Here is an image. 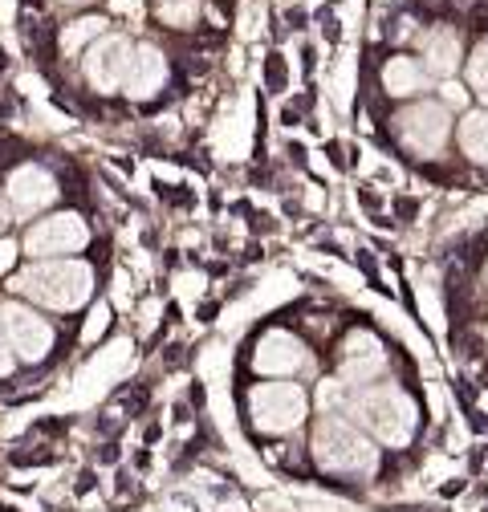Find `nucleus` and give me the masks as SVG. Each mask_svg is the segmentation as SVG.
<instances>
[{"instance_id": "nucleus-1", "label": "nucleus", "mask_w": 488, "mask_h": 512, "mask_svg": "<svg viewBox=\"0 0 488 512\" xmlns=\"http://www.w3.org/2000/svg\"><path fill=\"white\" fill-rule=\"evenodd\" d=\"M366 431H371L379 443L387 447H407V439L415 435V403L391 387V382H379V387H362L358 395H350L346 407Z\"/></svg>"}, {"instance_id": "nucleus-2", "label": "nucleus", "mask_w": 488, "mask_h": 512, "mask_svg": "<svg viewBox=\"0 0 488 512\" xmlns=\"http://www.w3.org/2000/svg\"><path fill=\"white\" fill-rule=\"evenodd\" d=\"M314 460L334 476H371L379 464V452L354 423L338 415H322L314 427Z\"/></svg>"}, {"instance_id": "nucleus-3", "label": "nucleus", "mask_w": 488, "mask_h": 512, "mask_svg": "<svg viewBox=\"0 0 488 512\" xmlns=\"http://www.w3.org/2000/svg\"><path fill=\"white\" fill-rule=\"evenodd\" d=\"M90 269L78 265V261H66V265H33L25 269L21 277H13V293H25L49 309H78L86 297H90Z\"/></svg>"}, {"instance_id": "nucleus-4", "label": "nucleus", "mask_w": 488, "mask_h": 512, "mask_svg": "<svg viewBox=\"0 0 488 512\" xmlns=\"http://www.w3.org/2000/svg\"><path fill=\"white\" fill-rule=\"evenodd\" d=\"M395 131H399V143L407 151L432 159L444 151V143L452 135V122H448V110L440 102H415L395 118Z\"/></svg>"}, {"instance_id": "nucleus-5", "label": "nucleus", "mask_w": 488, "mask_h": 512, "mask_svg": "<svg viewBox=\"0 0 488 512\" xmlns=\"http://www.w3.org/2000/svg\"><path fill=\"white\" fill-rule=\"evenodd\" d=\"M253 423L269 435H285L305 419V391L297 382H265L249 395Z\"/></svg>"}, {"instance_id": "nucleus-6", "label": "nucleus", "mask_w": 488, "mask_h": 512, "mask_svg": "<svg viewBox=\"0 0 488 512\" xmlns=\"http://www.w3.org/2000/svg\"><path fill=\"white\" fill-rule=\"evenodd\" d=\"M0 330L9 334V346L25 358V362H41L53 346V330L45 317H37L33 309L21 305H0Z\"/></svg>"}, {"instance_id": "nucleus-7", "label": "nucleus", "mask_w": 488, "mask_h": 512, "mask_svg": "<svg viewBox=\"0 0 488 512\" xmlns=\"http://www.w3.org/2000/svg\"><path fill=\"white\" fill-rule=\"evenodd\" d=\"M86 240H90L86 224L66 212V216L37 220L25 236V248H29V256H57V252H78Z\"/></svg>"}, {"instance_id": "nucleus-8", "label": "nucleus", "mask_w": 488, "mask_h": 512, "mask_svg": "<svg viewBox=\"0 0 488 512\" xmlns=\"http://www.w3.org/2000/svg\"><path fill=\"white\" fill-rule=\"evenodd\" d=\"M387 366V350L375 334H366V330H354L346 342H342V354H338V370L342 378L350 382V387H366L375 374H383Z\"/></svg>"}, {"instance_id": "nucleus-9", "label": "nucleus", "mask_w": 488, "mask_h": 512, "mask_svg": "<svg viewBox=\"0 0 488 512\" xmlns=\"http://www.w3.org/2000/svg\"><path fill=\"white\" fill-rule=\"evenodd\" d=\"M131 45L122 41V37H106L102 45L90 49V61H86V74L98 90H114L118 82H127L131 74Z\"/></svg>"}, {"instance_id": "nucleus-10", "label": "nucleus", "mask_w": 488, "mask_h": 512, "mask_svg": "<svg viewBox=\"0 0 488 512\" xmlns=\"http://www.w3.org/2000/svg\"><path fill=\"white\" fill-rule=\"evenodd\" d=\"M9 200H13L17 216H33V212H41V208H49L57 200V183L41 167H21L9 179Z\"/></svg>"}, {"instance_id": "nucleus-11", "label": "nucleus", "mask_w": 488, "mask_h": 512, "mask_svg": "<svg viewBox=\"0 0 488 512\" xmlns=\"http://www.w3.org/2000/svg\"><path fill=\"white\" fill-rule=\"evenodd\" d=\"M253 366L261 374H293L305 366V346L285 334V330H269L261 342H257V354H253Z\"/></svg>"}, {"instance_id": "nucleus-12", "label": "nucleus", "mask_w": 488, "mask_h": 512, "mask_svg": "<svg viewBox=\"0 0 488 512\" xmlns=\"http://www.w3.org/2000/svg\"><path fill=\"white\" fill-rule=\"evenodd\" d=\"M423 66L436 78H452L460 66V37L452 29H432L423 37Z\"/></svg>"}, {"instance_id": "nucleus-13", "label": "nucleus", "mask_w": 488, "mask_h": 512, "mask_svg": "<svg viewBox=\"0 0 488 512\" xmlns=\"http://www.w3.org/2000/svg\"><path fill=\"white\" fill-rule=\"evenodd\" d=\"M383 86L395 98H411V94H419L427 86V74H423V66L415 57H391L387 70H383Z\"/></svg>"}, {"instance_id": "nucleus-14", "label": "nucleus", "mask_w": 488, "mask_h": 512, "mask_svg": "<svg viewBox=\"0 0 488 512\" xmlns=\"http://www.w3.org/2000/svg\"><path fill=\"white\" fill-rule=\"evenodd\" d=\"M163 82V57L155 49H143L135 61H131V74H127V90L135 98H147L151 90H159Z\"/></svg>"}, {"instance_id": "nucleus-15", "label": "nucleus", "mask_w": 488, "mask_h": 512, "mask_svg": "<svg viewBox=\"0 0 488 512\" xmlns=\"http://www.w3.org/2000/svg\"><path fill=\"white\" fill-rule=\"evenodd\" d=\"M460 147H464V155L472 159V163H480V167H488V114H464V122H460Z\"/></svg>"}, {"instance_id": "nucleus-16", "label": "nucleus", "mask_w": 488, "mask_h": 512, "mask_svg": "<svg viewBox=\"0 0 488 512\" xmlns=\"http://www.w3.org/2000/svg\"><path fill=\"white\" fill-rule=\"evenodd\" d=\"M468 82L476 90H488V41H480L472 49V57H468Z\"/></svg>"}, {"instance_id": "nucleus-17", "label": "nucleus", "mask_w": 488, "mask_h": 512, "mask_svg": "<svg viewBox=\"0 0 488 512\" xmlns=\"http://www.w3.org/2000/svg\"><path fill=\"white\" fill-rule=\"evenodd\" d=\"M98 29H102V21H78L66 37H61V49H66V53H70V49H78V45H82L90 33H98Z\"/></svg>"}, {"instance_id": "nucleus-18", "label": "nucleus", "mask_w": 488, "mask_h": 512, "mask_svg": "<svg viewBox=\"0 0 488 512\" xmlns=\"http://www.w3.org/2000/svg\"><path fill=\"white\" fill-rule=\"evenodd\" d=\"M106 317H110V313H106V305H98V309L90 313V326H86V342H94V338H98V334L106 330Z\"/></svg>"}, {"instance_id": "nucleus-19", "label": "nucleus", "mask_w": 488, "mask_h": 512, "mask_svg": "<svg viewBox=\"0 0 488 512\" xmlns=\"http://www.w3.org/2000/svg\"><path fill=\"white\" fill-rule=\"evenodd\" d=\"M13 256H17V244L13 240H0V273L13 265Z\"/></svg>"}, {"instance_id": "nucleus-20", "label": "nucleus", "mask_w": 488, "mask_h": 512, "mask_svg": "<svg viewBox=\"0 0 488 512\" xmlns=\"http://www.w3.org/2000/svg\"><path fill=\"white\" fill-rule=\"evenodd\" d=\"M13 370V354H9V342L0 338V374H9Z\"/></svg>"}, {"instance_id": "nucleus-21", "label": "nucleus", "mask_w": 488, "mask_h": 512, "mask_svg": "<svg viewBox=\"0 0 488 512\" xmlns=\"http://www.w3.org/2000/svg\"><path fill=\"white\" fill-rule=\"evenodd\" d=\"M444 98H448L452 106H464V90H460L456 82H448V86H444Z\"/></svg>"}, {"instance_id": "nucleus-22", "label": "nucleus", "mask_w": 488, "mask_h": 512, "mask_svg": "<svg viewBox=\"0 0 488 512\" xmlns=\"http://www.w3.org/2000/svg\"><path fill=\"white\" fill-rule=\"evenodd\" d=\"M281 74H285V70H281V57L273 53V57H269V82L277 86V82H281Z\"/></svg>"}, {"instance_id": "nucleus-23", "label": "nucleus", "mask_w": 488, "mask_h": 512, "mask_svg": "<svg viewBox=\"0 0 488 512\" xmlns=\"http://www.w3.org/2000/svg\"><path fill=\"white\" fill-rule=\"evenodd\" d=\"M66 5H82V0H66Z\"/></svg>"}, {"instance_id": "nucleus-24", "label": "nucleus", "mask_w": 488, "mask_h": 512, "mask_svg": "<svg viewBox=\"0 0 488 512\" xmlns=\"http://www.w3.org/2000/svg\"><path fill=\"white\" fill-rule=\"evenodd\" d=\"M480 94H484V106H488V90H480Z\"/></svg>"}, {"instance_id": "nucleus-25", "label": "nucleus", "mask_w": 488, "mask_h": 512, "mask_svg": "<svg viewBox=\"0 0 488 512\" xmlns=\"http://www.w3.org/2000/svg\"><path fill=\"white\" fill-rule=\"evenodd\" d=\"M484 285H488V265H484Z\"/></svg>"}]
</instances>
